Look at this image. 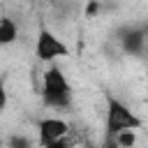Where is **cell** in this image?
Here are the masks:
<instances>
[{
    "mask_svg": "<svg viewBox=\"0 0 148 148\" xmlns=\"http://www.w3.org/2000/svg\"><path fill=\"white\" fill-rule=\"evenodd\" d=\"M42 102L49 109H67L72 104V86L65 76V72L51 62L42 74Z\"/></svg>",
    "mask_w": 148,
    "mask_h": 148,
    "instance_id": "6da1fadb",
    "label": "cell"
},
{
    "mask_svg": "<svg viewBox=\"0 0 148 148\" xmlns=\"http://www.w3.org/2000/svg\"><path fill=\"white\" fill-rule=\"evenodd\" d=\"M106 134L113 136L123 130H141L143 120L116 95H106V118H104Z\"/></svg>",
    "mask_w": 148,
    "mask_h": 148,
    "instance_id": "7a4b0ae2",
    "label": "cell"
},
{
    "mask_svg": "<svg viewBox=\"0 0 148 148\" xmlns=\"http://www.w3.org/2000/svg\"><path fill=\"white\" fill-rule=\"evenodd\" d=\"M69 56V46L53 32L49 30L46 25H39L37 28V37H35V58L39 62H56L58 58H65Z\"/></svg>",
    "mask_w": 148,
    "mask_h": 148,
    "instance_id": "3957f363",
    "label": "cell"
},
{
    "mask_svg": "<svg viewBox=\"0 0 148 148\" xmlns=\"http://www.w3.org/2000/svg\"><path fill=\"white\" fill-rule=\"evenodd\" d=\"M69 134V123L62 120V118H56V116H46V118H39L37 120V146L44 148L58 139H65Z\"/></svg>",
    "mask_w": 148,
    "mask_h": 148,
    "instance_id": "277c9868",
    "label": "cell"
},
{
    "mask_svg": "<svg viewBox=\"0 0 148 148\" xmlns=\"http://www.w3.org/2000/svg\"><path fill=\"white\" fill-rule=\"evenodd\" d=\"M118 39H120V49L127 56H141L148 49V32L143 28H125Z\"/></svg>",
    "mask_w": 148,
    "mask_h": 148,
    "instance_id": "5b68a950",
    "label": "cell"
},
{
    "mask_svg": "<svg viewBox=\"0 0 148 148\" xmlns=\"http://www.w3.org/2000/svg\"><path fill=\"white\" fill-rule=\"evenodd\" d=\"M18 39V25L9 16H0V46H9Z\"/></svg>",
    "mask_w": 148,
    "mask_h": 148,
    "instance_id": "8992f818",
    "label": "cell"
},
{
    "mask_svg": "<svg viewBox=\"0 0 148 148\" xmlns=\"http://www.w3.org/2000/svg\"><path fill=\"white\" fill-rule=\"evenodd\" d=\"M111 139L120 148H132V146H136V130H123V132L113 134Z\"/></svg>",
    "mask_w": 148,
    "mask_h": 148,
    "instance_id": "52a82bcc",
    "label": "cell"
},
{
    "mask_svg": "<svg viewBox=\"0 0 148 148\" xmlns=\"http://www.w3.org/2000/svg\"><path fill=\"white\" fill-rule=\"evenodd\" d=\"M5 148H35V141L28 134H12L5 141Z\"/></svg>",
    "mask_w": 148,
    "mask_h": 148,
    "instance_id": "ba28073f",
    "label": "cell"
},
{
    "mask_svg": "<svg viewBox=\"0 0 148 148\" xmlns=\"http://www.w3.org/2000/svg\"><path fill=\"white\" fill-rule=\"evenodd\" d=\"M99 12H102V2L99 0H88L86 7H83V16L86 18H97Z\"/></svg>",
    "mask_w": 148,
    "mask_h": 148,
    "instance_id": "9c48e42d",
    "label": "cell"
},
{
    "mask_svg": "<svg viewBox=\"0 0 148 148\" xmlns=\"http://www.w3.org/2000/svg\"><path fill=\"white\" fill-rule=\"evenodd\" d=\"M7 106H9V92H7L5 79H0V116L7 111Z\"/></svg>",
    "mask_w": 148,
    "mask_h": 148,
    "instance_id": "30bf717a",
    "label": "cell"
},
{
    "mask_svg": "<svg viewBox=\"0 0 148 148\" xmlns=\"http://www.w3.org/2000/svg\"><path fill=\"white\" fill-rule=\"evenodd\" d=\"M44 148H72V143H69V139L65 136V139H58V141H53V143H49V146H44Z\"/></svg>",
    "mask_w": 148,
    "mask_h": 148,
    "instance_id": "8fae6325",
    "label": "cell"
},
{
    "mask_svg": "<svg viewBox=\"0 0 148 148\" xmlns=\"http://www.w3.org/2000/svg\"><path fill=\"white\" fill-rule=\"evenodd\" d=\"M106 148H120V146H116V143H113V141H111V146H106Z\"/></svg>",
    "mask_w": 148,
    "mask_h": 148,
    "instance_id": "7c38bea8",
    "label": "cell"
},
{
    "mask_svg": "<svg viewBox=\"0 0 148 148\" xmlns=\"http://www.w3.org/2000/svg\"><path fill=\"white\" fill-rule=\"evenodd\" d=\"M0 148H5V139L2 136H0Z\"/></svg>",
    "mask_w": 148,
    "mask_h": 148,
    "instance_id": "4fadbf2b",
    "label": "cell"
},
{
    "mask_svg": "<svg viewBox=\"0 0 148 148\" xmlns=\"http://www.w3.org/2000/svg\"><path fill=\"white\" fill-rule=\"evenodd\" d=\"M132 148H136V146H132Z\"/></svg>",
    "mask_w": 148,
    "mask_h": 148,
    "instance_id": "5bb4252c",
    "label": "cell"
}]
</instances>
